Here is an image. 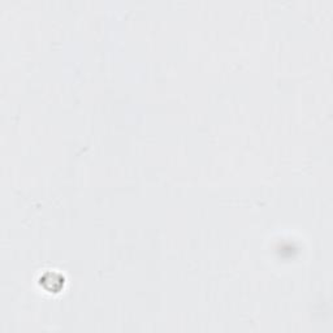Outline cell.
I'll use <instances>...</instances> for the list:
<instances>
[{
	"label": "cell",
	"instance_id": "obj_1",
	"mask_svg": "<svg viewBox=\"0 0 333 333\" xmlns=\"http://www.w3.org/2000/svg\"><path fill=\"white\" fill-rule=\"evenodd\" d=\"M51 282L52 284V290L51 292H59L64 285V277L59 272H55V271H50V272L45 273V276L40 277V285H46Z\"/></svg>",
	"mask_w": 333,
	"mask_h": 333
}]
</instances>
